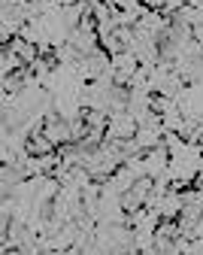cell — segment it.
Listing matches in <instances>:
<instances>
[{
	"label": "cell",
	"instance_id": "3",
	"mask_svg": "<svg viewBox=\"0 0 203 255\" xmlns=\"http://www.w3.org/2000/svg\"><path fill=\"white\" fill-rule=\"evenodd\" d=\"M27 152L30 155H49V152H58V146L46 137V131H37L27 137Z\"/></svg>",
	"mask_w": 203,
	"mask_h": 255
},
{
	"label": "cell",
	"instance_id": "2",
	"mask_svg": "<svg viewBox=\"0 0 203 255\" xmlns=\"http://www.w3.org/2000/svg\"><path fill=\"white\" fill-rule=\"evenodd\" d=\"M3 46H9L24 64H33V61H37L40 58V46H33L30 40H24V37H15V40H9V43H3Z\"/></svg>",
	"mask_w": 203,
	"mask_h": 255
},
{
	"label": "cell",
	"instance_id": "4",
	"mask_svg": "<svg viewBox=\"0 0 203 255\" xmlns=\"http://www.w3.org/2000/svg\"><path fill=\"white\" fill-rule=\"evenodd\" d=\"M21 67H27V64H24L9 46H3V76H6V73H15V70H21Z\"/></svg>",
	"mask_w": 203,
	"mask_h": 255
},
{
	"label": "cell",
	"instance_id": "5",
	"mask_svg": "<svg viewBox=\"0 0 203 255\" xmlns=\"http://www.w3.org/2000/svg\"><path fill=\"white\" fill-rule=\"evenodd\" d=\"M3 255H24L21 249H3Z\"/></svg>",
	"mask_w": 203,
	"mask_h": 255
},
{
	"label": "cell",
	"instance_id": "1",
	"mask_svg": "<svg viewBox=\"0 0 203 255\" xmlns=\"http://www.w3.org/2000/svg\"><path fill=\"white\" fill-rule=\"evenodd\" d=\"M140 122L133 119V113L127 110H115L109 113V128H106V140H130L133 134H137Z\"/></svg>",
	"mask_w": 203,
	"mask_h": 255
}]
</instances>
